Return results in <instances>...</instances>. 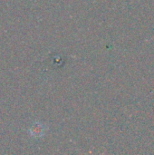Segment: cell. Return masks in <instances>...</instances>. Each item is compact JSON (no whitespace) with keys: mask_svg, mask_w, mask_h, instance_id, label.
<instances>
[{"mask_svg":"<svg viewBox=\"0 0 154 155\" xmlns=\"http://www.w3.org/2000/svg\"><path fill=\"white\" fill-rule=\"evenodd\" d=\"M45 133V127L43 124L41 123H34V124L31 125L29 129V134L31 136L34 138H41L44 135Z\"/></svg>","mask_w":154,"mask_h":155,"instance_id":"obj_1","label":"cell"}]
</instances>
